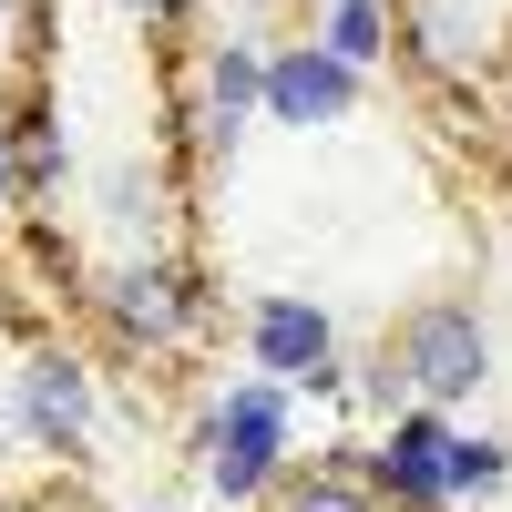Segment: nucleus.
Listing matches in <instances>:
<instances>
[{
    "label": "nucleus",
    "instance_id": "6ab92c4d",
    "mask_svg": "<svg viewBox=\"0 0 512 512\" xmlns=\"http://www.w3.org/2000/svg\"><path fill=\"white\" fill-rule=\"evenodd\" d=\"M502 134H512V103H502Z\"/></svg>",
    "mask_w": 512,
    "mask_h": 512
},
{
    "label": "nucleus",
    "instance_id": "aec40b11",
    "mask_svg": "<svg viewBox=\"0 0 512 512\" xmlns=\"http://www.w3.org/2000/svg\"><path fill=\"white\" fill-rule=\"evenodd\" d=\"M0 512H11V492H0Z\"/></svg>",
    "mask_w": 512,
    "mask_h": 512
},
{
    "label": "nucleus",
    "instance_id": "f03ea898",
    "mask_svg": "<svg viewBox=\"0 0 512 512\" xmlns=\"http://www.w3.org/2000/svg\"><path fill=\"white\" fill-rule=\"evenodd\" d=\"M82 308H93L123 349L144 359H175L185 338L216 318V297H205V277L185 267V256H113L103 277H82Z\"/></svg>",
    "mask_w": 512,
    "mask_h": 512
},
{
    "label": "nucleus",
    "instance_id": "dca6fc26",
    "mask_svg": "<svg viewBox=\"0 0 512 512\" xmlns=\"http://www.w3.org/2000/svg\"><path fill=\"white\" fill-rule=\"evenodd\" d=\"M0 226H21V185H11V154H0Z\"/></svg>",
    "mask_w": 512,
    "mask_h": 512
},
{
    "label": "nucleus",
    "instance_id": "f257e3e1",
    "mask_svg": "<svg viewBox=\"0 0 512 512\" xmlns=\"http://www.w3.org/2000/svg\"><path fill=\"white\" fill-rule=\"evenodd\" d=\"M195 461H205V492L226 512H256L287 472H297V400L277 379H226L216 400H205V431H195Z\"/></svg>",
    "mask_w": 512,
    "mask_h": 512
},
{
    "label": "nucleus",
    "instance_id": "20e7f679",
    "mask_svg": "<svg viewBox=\"0 0 512 512\" xmlns=\"http://www.w3.org/2000/svg\"><path fill=\"white\" fill-rule=\"evenodd\" d=\"M390 369L410 379L420 410H461V400L492 379V328H482V308H472V297H420V308H400Z\"/></svg>",
    "mask_w": 512,
    "mask_h": 512
},
{
    "label": "nucleus",
    "instance_id": "2eb2a0df",
    "mask_svg": "<svg viewBox=\"0 0 512 512\" xmlns=\"http://www.w3.org/2000/svg\"><path fill=\"white\" fill-rule=\"evenodd\" d=\"M123 11H134L144 31H175V21H195V11H205V0H123Z\"/></svg>",
    "mask_w": 512,
    "mask_h": 512
},
{
    "label": "nucleus",
    "instance_id": "f8f14e48",
    "mask_svg": "<svg viewBox=\"0 0 512 512\" xmlns=\"http://www.w3.org/2000/svg\"><path fill=\"white\" fill-rule=\"evenodd\" d=\"M267 512H379V502H369V482L349 472V441H338L328 461H308V472H287V482L267 492Z\"/></svg>",
    "mask_w": 512,
    "mask_h": 512
},
{
    "label": "nucleus",
    "instance_id": "7ed1b4c3",
    "mask_svg": "<svg viewBox=\"0 0 512 512\" xmlns=\"http://www.w3.org/2000/svg\"><path fill=\"white\" fill-rule=\"evenodd\" d=\"M0 420H11L21 451L82 461V451H93V420H103V379H93V359L62 349V338H21L11 390H0Z\"/></svg>",
    "mask_w": 512,
    "mask_h": 512
},
{
    "label": "nucleus",
    "instance_id": "39448f33",
    "mask_svg": "<svg viewBox=\"0 0 512 512\" xmlns=\"http://www.w3.org/2000/svg\"><path fill=\"white\" fill-rule=\"evenodd\" d=\"M236 328H246V369H256V379H277L287 400H338L349 359H338V318L318 308V297L267 287V297H246V308H236Z\"/></svg>",
    "mask_w": 512,
    "mask_h": 512
},
{
    "label": "nucleus",
    "instance_id": "9d476101",
    "mask_svg": "<svg viewBox=\"0 0 512 512\" xmlns=\"http://www.w3.org/2000/svg\"><path fill=\"white\" fill-rule=\"evenodd\" d=\"M256 82H267V41H205L195 52V113H216V123H256Z\"/></svg>",
    "mask_w": 512,
    "mask_h": 512
},
{
    "label": "nucleus",
    "instance_id": "1a4fd4ad",
    "mask_svg": "<svg viewBox=\"0 0 512 512\" xmlns=\"http://www.w3.org/2000/svg\"><path fill=\"white\" fill-rule=\"evenodd\" d=\"M0 154H11V185L21 205H52L72 185V144H62V113H52V82L21 72L11 82V123H0Z\"/></svg>",
    "mask_w": 512,
    "mask_h": 512
},
{
    "label": "nucleus",
    "instance_id": "a211bd4d",
    "mask_svg": "<svg viewBox=\"0 0 512 512\" xmlns=\"http://www.w3.org/2000/svg\"><path fill=\"white\" fill-rule=\"evenodd\" d=\"M11 11H21V0H0V21H11Z\"/></svg>",
    "mask_w": 512,
    "mask_h": 512
},
{
    "label": "nucleus",
    "instance_id": "9b49d317",
    "mask_svg": "<svg viewBox=\"0 0 512 512\" xmlns=\"http://www.w3.org/2000/svg\"><path fill=\"white\" fill-rule=\"evenodd\" d=\"M390 11H400V0H318L308 41L328 62H349L359 82H379V62H390Z\"/></svg>",
    "mask_w": 512,
    "mask_h": 512
},
{
    "label": "nucleus",
    "instance_id": "ddd939ff",
    "mask_svg": "<svg viewBox=\"0 0 512 512\" xmlns=\"http://www.w3.org/2000/svg\"><path fill=\"white\" fill-rule=\"evenodd\" d=\"M512 482V441H492V431H451L441 441V492L451 502H492Z\"/></svg>",
    "mask_w": 512,
    "mask_h": 512
},
{
    "label": "nucleus",
    "instance_id": "423d86ee",
    "mask_svg": "<svg viewBox=\"0 0 512 512\" xmlns=\"http://www.w3.org/2000/svg\"><path fill=\"white\" fill-rule=\"evenodd\" d=\"M441 441H451V410H400V420H379V441L369 451H349V472L369 482V502L379 512H451V492H441Z\"/></svg>",
    "mask_w": 512,
    "mask_h": 512
},
{
    "label": "nucleus",
    "instance_id": "f3484780",
    "mask_svg": "<svg viewBox=\"0 0 512 512\" xmlns=\"http://www.w3.org/2000/svg\"><path fill=\"white\" fill-rule=\"evenodd\" d=\"M0 482H11V420H0Z\"/></svg>",
    "mask_w": 512,
    "mask_h": 512
},
{
    "label": "nucleus",
    "instance_id": "0eeeda50",
    "mask_svg": "<svg viewBox=\"0 0 512 512\" xmlns=\"http://www.w3.org/2000/svg\"><path fill=\"white\" fill-rule=\"evenodd\" d=\"M359 103H369V82H359L349 62H328L308 31L267 52V82H256V123H277V134H328V123H349Z\"/></svg>",
    "mask_w": 512,
    "mask_h": 512
},
{
    "label": "nucleus",
    "instance_id": "6e6552de",
    "mask_svg": "<svg viewBox=\"0 0 512 512\" xmlns=\"http://www.w3.org/2000/svg\"><path fill=\"white\" fill-rule=\"evenodd\" d=\"M93 216L123 256H164V236H175V175L154 154H113L93 175Z\"/></svg>",
    "mask_w": 512,
    "mask_h": 512
},
{
    "label": "nucleus",
    "instance_id": "4468645a",
    "mask_svg": "<svg viewBox=\"0 0 512 512\" xmlns=\"http://www.w3.org/2000/svg\"><path fill=\"white\" fill-rule=\"evenodd\" d=\"M338 400H349V410H369V420H400V410H410V379L390 369V349H379V359H359L349 379H338Z\"/></svg>",
    "mask_w": 512,
    "mask_h": 512
}]
</instances>
